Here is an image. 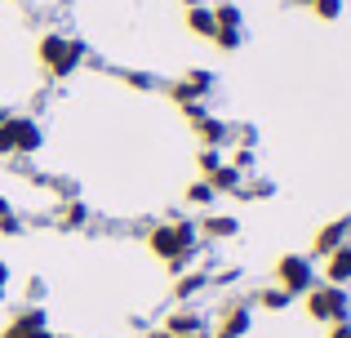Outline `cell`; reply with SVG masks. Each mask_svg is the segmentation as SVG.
Listing matches in <instances>:
<instances>
[{
  "mask_svg": "<svg viewBox=\"0 0 351 338\" xmlns=\"http://www.w3.org/2000/svg\"><path fill=\"white\" fill-rule=\"evenodd\" d=\"M147 250H152L169 271L182 276L187 263L200 254V232H196L191 218H165V223H156L152 232H147Z\"/></svg>",
  "mask_w": 351,
  "mask_h": 338,
  "instance_id": "cell-1",
  "label": "cell"
},
{
  "mask_svg": "<svg viewBox=\"0 0 351 338\" xmlns=\"http://www.w3.org/2000/svg\"><path fill=\"white\" fill-rule=\"evenodd\" d=\"M36 62L45 67V76L67 80V76H76V71L85 67V45H80L76 36H67V32H45L40 40H36Z\"/></svg>",
  "mask_w": 351,
  "mask_h": 338,
  "instance_id": "cell-2",
  "label": "cell"
},
{
  "mask_svg": "<svg viewBox=\"0 0 351 338\" xmlns=\"http://www.w3.org/2000/svg\"><path fill=\"white\" fill-rule=\"evenodd\" d=\"M307 298V316L311 321H320V325H343L351 321V289L347 285H325L320 280L311 294H302Z\"/></svg>",
  "mask_w": 351,
  "mask_h": 338,
  "instance_id": "cell-3",
  "label": "cell"
},
{
  "mask_svg": "<svg viewBox=\"0 0 351 338\" xmlns=\"http://www.w3.org/2000/svg\"><path fill=\"white\" fill-rule=\"evenodd\" d=\"M45 147V130L32 116H9L0 125V156H32Z\"/></svg>",
  "mask_w": 351,
  "mask_h": 338,
  "instance_id": "cell-4",
  "label": "cell"
},
{
  "mask_svg": "<svg viewBox=\"0 0 351 338\" xmlns=\"http://www.w3.org/2000/svg\"><path fill=\"white\" fill-rule=\"evenodd\" d=\"M271 276H276V285H280L285 294H311V289L320 285L311 254H280L276 267H271Z\"/></svg>",
  "mask_w": 351,
  "mask_h": 338,
  "instance_id": "cell-5",
  "label": "cell"
},
{
  "mask_svg": "<svg viewBox=\"0 0 351 338\" xmlns=\"http://www.w3.org/2000/svg\"><path fill=\"white\" fill-rule=\"evenodd\" d=\"M0 338H58V334H49V316H45L40 307H23V312L9 316V325L0 330Z\"/></svg>",
  "mask_w": 351,
  "mask_h": 338,
  "instance_id": "cell-6",
  "label": "cell"
},
{
  "mask_svg": "<svg viewBox=\"0 0 351 338\" xmlns=\"http://www.w3.org/2000/svg\"><path fill=\"white\" fill-rule=\"evenodd\" d=\"M249 325H254V316H249V298H232V303H223L218 325H214L209 338H245Z\"/></svg>",
  "mask_w": 351,
  "mask_h": 338,
  "instance_id": "cell-7",
  "label": "cell"
},
{
  "mask_svg": "<svg viewBox=\"0 0 351 338\" xmlns=\"http://www.w3.org/2000/svg\"><path fill=\"white\" fill-rule=\"evenodd\" d=\"M187 121H191V130H196V138L205 143V147H223V143H232V125L218 121V116H209L200 103L187 107Z\"/></svg>",
  "mask_w": 351,
  "mask_h": 338,
  "instance_id": "cell-8",
  "label": "cell"
},
{
  "mask_svg": "<svg viewBox=\"0 0 351 338\" xmlns=\"http://www.w3.org/2000/svg\"><path fill=\"white\" fill-rule=\"evenodd\" d=\"M165 334H178V338H187V334H209V321H205V312L200 307H191V303H178L169 316H165V325H160Z\"/></svg>",
  "mask_w": 351,
  "mask_h": 338,
  "instance_id": "cell-9",
  "label": "cell"
},
{
  "mask_svg": "<svg viewBox=\"0 0 351 338\" xmlns=\"http://www.w3.org/2000/svg\"><path fill=\"white\" fill-rule=\"evenodd\" d=\"M343 245H351V214L334 218V223H325L316 232V241H311V250H316V258H329L334 250H343Z\"/></svg>",
  "mask_w": 351,
  "mask_h": 338,
  "instance_id": "cell-10",
  "label": "cell"
},
{
  "mask_svg": "<svg viewBox=\"0 0 351 338\" xmlns=\"http://www.w3.org/2000/svg\"><path fill=\"white\" fill-rule=\"evenodd\" d=\"M205 241H236L240 236V218H232V214H214L209 209L205 218H200V227H196Z\"/></svg>",
  "mask_w": 351,
  "mask_h": 338,
  "instance_id": "cell-11",
  "label": "cell"
},
{
  "mask_svg": "<svg viewBox=\"0 0 351 338\" xmlns=\"http://www.w3.org/2000/svg\"><path fill=\"white\" fill-rule=\"evenodd\" d=\"M320 280H325V285H351V245L329 254L325 267H320Z\"/></svg>",
  "mask_w": 351,
  "mask_h": 338,
  "instance_id": "cell-12",
  "label": "cell"
},
{
  "mask_svg": "<svg viewBox=\"0 0 351 338\" xmlns=\"http://www.w3.org/2000/svg\"><path fill=\"white\" fill-rule=\"evenodd\" d=\"M209 285H214L209 271H182V276L173 280V303H191V298H200Z\"/></svg>",
  "mask_w": 351,
  "mask_h": 338,
  "instance_id": "cell-13",
  "label": "cell"
},
{
  "mask_svg": "<svg viewBox=\"0 0 351 338\" xmlns=\"http://www.w3.org/2000/svg\"><path fill=\"white\" fill-rule=\"evenodd\" d=\"M187 32L196 36V40H214V32H218L214 9L209 5H187Z\"/></svg>",
  "mask_w": 351,
  "mask_h": 338,
  "instance_id": "cell-14",
  "label": "cell"
},
{
  "mask_svg": "<svg viewBox=\"0 0 351 338\" xmlns=\"http://www.w3.org/2000/svg\"><path fill=\"white\" fill-rule=\"evenodd\" d=\"M89 205L85 200H67V205H62V214H58V227L62 232H80V227H89Z\"/></svg>",
  "mask_w": 351,
  "mask_h": 338,
  "instance_id": "cell-15",
  "label": "cell"
},
{
  "mask_svg": "<svg viewBox=\"0 0 351 338\" xmlns=\"http://www.w3.org/2000/svg\"><path fill=\"white\" fill-rule=\"evenodd\" d=\"M209 187H214L218 191V196H236V191L240 187H245V178H240V169H232V165H223V169H214V173H209Z\"/></svg>",
  "mask_w": 351,
  "mask_h": 338,
  "instance_id": "cell-16",
  "label": "cell"
},
{
  "mask_svg": "<svg viewBox=\"0 0 351 338\" xmlns=\"http://www.w3.org/2000/svg\"><path fill=\"white\" fill-rule=\"evenodd\" d=\"M214 23H218V32H245V14H240V5H232V0L214 5Z\"/></svg>",
  "mask_w": 351,
  "mask_h": 338,
  "instance_id": "cell-17",
  "label": "cell"
},
{
  "mask_svg": "<svg viewBox=\"0 0 351 338\" xmlns=\"http://www.w3.org/2000/svg\"><path fill=\"white\" fill-rule=\"evenodd\" d=\"M254 303L263 307V312H285V307L293 303V294H285L280 285H267V289H258V294H254Z\"/></svg>",
  "mask_w": 351,
  "mask_h": 338,
  "instance_id": "cell-18",
  "label": "cell"
},
{
  "mask_svg": "<svg viewBox=\"0 0 351 338\" xmlns=\"http://www.w3.org/2000/svg\"><path fill=\"white\" fill-rule=\"evenodd\" d=\"M182 80H187V85H191V94H196L200 103H205V98L214 94V85H218V80H214V71H205V67H191V71H187V76H182Z\"/></svg>",
  "mask_w": 351,
  "mask_h": 338,
  "instance_id": "cell-19",
  "label": "cell"
},
{
  "mask_svg": "<svg viewBox=\"0 0 351 338\" xmlns=\"http://www.w3.org/2000/svg\"><path fill=\"white\" fill-rule=\"evenodd\" d=\"M214 200H218V191L214 187H209V182L205 178H200V182H191V187H187V205H196V209H214Z\"/></svg>",
  "mask_w": 351,
  "mask_h": 338,
  "instance_id": "cell-20",
  "label": "cell"
},
{
  "mask_svg": "<svg viewBox=\"0 0 351 338\" xmlns=\"http://www.w3.org/2000/svg\"><path fill=\"white\" fill-rule=\"evenodd\" d=\"M307 9L320 18V23H338V18H343V0H311Z\"/></svg>",
  "mask_w": 351,
  "mask_h": 338,
  "instance_id": "cell-21",
  "label": "cell"
},
{
  "mask_svg": "<svg viewBox=\"0 0 351 338\" xmlns=\"http://www.w3.org/2000/svg\"><path fill=\"white\" fill-rule=\"evenodd\" d=\"M196 165H200V178H209L214 169H223L227 160L218 156V147H200V156H196Z\"/></svg>",
  "mask_w": 351,
  "mask_h": 338,
  "instance_id": "cell-22",
  "label": "cell"
},
{
  "mask_svg": "<svg viewBox=\"0 0 351 338\" xmlns=\"http://www.w3.org/2000/svg\"><path fill=\"white\" fill-rule=\"evenodd\" d=\"M214 45H218L223 53H236L240 45H245V32H214Z\"/></svg>",
  "mask_w": 351,
  "mask_h": 338,
  "instance_id": "cell-23",
  "label": "cell"
},
{
  "mask_svg": "<svg viewBox=\"0 0 351 338\" xmlns=\"http://www.w3.org/2000/svg\"><path fill=\"white\" fill-rule=\"evenodd\" d=\"M232 143H236V147H254V143H258V130H254V125H236V130H232Z\"/></svg>",
  "mask_w": 351,
  "mask_h": 338,
  "instance_id": "cell-24",
  "label": "cell"
},
{
  "mask_svg": "<svg viewBox=\"0 0 351 338\" xmlns=\"http://www.w3.org/2000/svg\"><path fill=\"white\" fill-rule=\"evenodd\" d=\"M125 85L129 89H156V80L147 76V71H125Z\"/></svg>",
  "mask_w": 351,
  "mask_h": 338,
  "instance_id": "cell-25",
  "label": "cell"
},
{
  "mask_svg": "<svg viewBox=\"0 0 351 338\" xmlns=\"http://www.w3.org/2000/svg\"><path fill=\"white\" fill-rule=\"evenodd\" d=\"M232 169H240V173L254 169V147H240V152H236V160H232Z\"/></svg>",
  "mask_w": 351,
  "mask_h": 338,
  "instance_id": "cell-26",
  "label": "cell"
},
{
  "mask_svg": "<svg viewBox=\"0 0 351 338\" xmlns=\"http://www.w3.org/2000/svg\"><path fill=\"white\" fill-rule=\"evenodd\" d=\"M18 232H23V218H18V214H5V218H0V236H18Z\"/></svg>",
  "mask_w": 351,
  "mask_h": 338,
  "instance_id": "cell-27",
  "label": "cell"
},
{
  "mask_svg": "<svg viewBox=\"0 0 351 338\" xmlns=\"http://www.w3.org/2000/svg\"><path fill=\"white\" fill-rule=\"evenodd\" d=\"M40 298H45V280L32 276V280H27V303H40Z\"/></svg>",
  "mask_w": 351,
  "mask_h": 338,
  "instance_id": "cell-28",
  "label": "cell"
},
{
  "mask_svg": "<svg viewBox=\"0 0 351 338\" xmlns=\"http://www.w3.org/2000/svg\"><path fill=\"white\" fill-rule=\"evenodd\" d=\"M329 338H351V321H343V325H329Z\"/></svg>",
  "mask_w": 351,
  "mask_h": 338,
  "instance_id": "cell-29",
  "label": "cell"
},
{
  "mask_svg": "<svg viewBox=\"0 0 351 338\" xmlns=\"http://www.w3.org/2000/svg\"><path fill=\"white\" fill-rule=\"evenodd\" d=\"M143 338H178V334H165V330H152V334H143ZM187 338H209V334H187Z\"/></svg>",
  "mask_w": 351,
  "mask_h": 338,
  "instance_id": "cell-30",
  "label": "cell"
},
{
  "mask_svg": "<svg viewBox=\"0 0 351 338\" xmlns=\"http://www.w3.org/2000/svg\"><path fill=\"white\" fill-rule=\"evenodd\" d=\"M5 280H9V267H5V258H0V294H5Z\"/></svg>",
  "mask_w": 351,
  "mask_h": 338,
  "instance_id": "cell-31",
  "label": "cell"
},
{
  "mask_svg": "<svg viewBox=\"0 0 351 338\" xmlns=\"http://www.w3.org/2000/svg\"><path fill=\"white\" fill-rule=\"evenodd\" d=\"M5 214H14V209H9V196H0V218Z\"/></svg>",
  "mask_w": 351,
  "mask_h": 338,
  "instance_id": "cell-32",
  "label": "cell"
},
{
  "mask_svg": "<svg viewBox=\"0 0 351 338\" xmlns=\"http://www.w3.org/2000/svg\"><path fill=\"white\" fill-rule=\"evenodd\" d=\"M9 121V107H5V98H0V125H5Z\"/></svg>",
  "mask_w": 351,
  "mask_h": 338,
  "instance_id": "cell-33",
  "label": "cell"
},
{
  "mask_svg": "<svg viewBox=\"0 0 351 338\" xmlns=\"http://www.w3.org/2000/svg\"><path fill=\"white\" fill-rule=\"evenodd\" d=\"M187 5H205V0H187Z\"/></svg>",
  "mask_w": 351,
  "mask_h": 338,
  "instance_id": "cell-34",
  "label": "cell"
},
{
  "mask_svg": "<svg viewBox=\"0 0 351 338\" xmlns=\"http://www.w3.org/2000/svg\"><path fill=\"white\" fill-rule=\"evenodd\" d=\"M302 5H311V0H302Z\"/></svg>",
  "mask_w": 351,
  "mask_h": 338,
  "instance_id": "cell-35",
  "label": "cell"
},
{
  "mask_svg": "<svg viewBox=\"0 0 351 338\" xmlns=\"http://www.w3.org/2000/svg\"><path fill=\"white\" fill-rule=\"evenodd\" d=\"M0 298H5V294H0Z\"/></svg>",
  "mask_w": 351,
  "mask_h": 338,
  "instance_id": "cell-36",
  "label": "cell"
}]
</instances>
